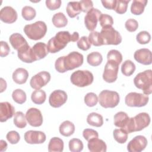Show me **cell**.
Segmentation results:
<instances>
[{
  "instance_id": "obj_1",
  "label": "cell",
  "mask_w": 152,
  "mask_h": 152,
  "mask_svg": "<svg viewBox=\"0 0 152 152\" xmlns=\"http://www.w3.org/2000/svg\"><path fill=\"white\" fill-rule=\"evenodd\" d=\"M71 42V34L68 31H61L52 37L48 42L49 52L55 53L63 49Z\"/></svg>"
},
{
  "instance_id": "obj_2",
  "label": "cell",
  "mask_w": 152,
  "mask_h": 152,
  "mask_svg": "<svg viewBox=\"0 0 152 152\" xmlns=\"http://www.w3.org/2000/svg\"><path fill=\"white\" fill-rule=\"evenodd\" d=\"M150 123V116L145 112L140 113L134 118H129L125 130L129 133L140 131L147 127Z\"/></svg>"
},
{
  "instance_id": "obj_3",
  "label": "cell",
  "mask_w": 152,
  "mask_h": 152,
  "mask_svg": "<svg viewBox=\"0 0 152 152\" xmlns=\"http://www.w3.org/2000/svg\"><path fill=\"white\" fill-rule=\"evenodd\" d=\"M135 87L143 91L144 94L148 95L152 93V71L147 69L140 72L134 79Z\"/></svg>"
},
{
  "instance_id": "obj_4",
  "label": "cell",
  "mask_w": 152,
  "mask_h": 152,
  "mask_svg": "<svg viewBox=\"0 0 152 152\" xmlns=\"http://www.w3.org/2000/svg\"><path fill=\"white\" fill-rule=\"evenodd\" d=\"M23 30L30 39L37 40L45 36L47 31V26L44 21H37L34 23L26 25Z\"/></svg>"
},
{
  "instance_id": "obj_5",
  "label": "cell",
  "mask_w": 152,
  "mask_h": 152,
  "mask_svg": "<svg viewBox=\"0 0 152 152\" xmlns=\"http://www.w3.org/2000/svg\"><path fill=\"white\" fill-rule=\"evenodd\" d=\"M100 37L102 45H118L122 42L120 33L112 26L103 27L100 32Z\"/></svg>"
},
{
  "instance_id": "obj_6",
  "label": "cell",
  "mask_w": 152,
  "mask_h": 152,
  "mask_svg": "<svg viewBox=\"0 0 152 152\" xmlns=\"http://www.w3.org/2000/svg\"><path fill=\"white\" fill-rule=\"evenodd\" d=\"M71 82L79 87H84L92 84L94 80L93 74L88 70H77L70 77Z\"/></svg>"
},
{
  "instance_id": "obj_7",
  "label": "cell",
  "mask_w": 152,
  "mask_h": 152,
  "mask_svg": "<svg viewBox=\"0 0 152 152\" xmlns=\"http://www.w3.org/2000/svg\"><path fill=\"white\" fill-rule=\"evenodd\" d=\"M98 100L103 107L113 108L119 104L120 97L116 91L104 90L100 93Z\"/></svg>"
},
{
  "instance_id": "obj_8",
  "label": "cell",
  "mask_w": 152,
  "mask_h": 152,
  "mask_svg": "<svg viewBox=\"0 0 152 152\" xmlns=\"http://www.w3.org/2000/svg\"><path fill=\"white\" fill-rule=\"evenodd\" d=\"M149 97L148 95L131 92L128 93L125 98V104L129 107H142L145 106L148 102Z\"/></svg>"
},
{
  "instance_id": "obj_9",
  "label": "cell",
  "mask_w": 152,
  "mask_h": 152,
  "mask_svg": "<svg viewBox=\"0 0 152 152\" xmlns=\"http://www.w3.org/2000/svg\"><path fill=\"white\" fill-rule=\"evenodd\" d=\"M83 55L78 52H70L67 56H64V65L66 71L72 70L80 67L83 64Z\"/></svg>"
},
{
  "instance_id": "obj_10",
  "label": "cell",
  "mask_w": 152,
  "mask_h": 152,
  "mask_svg": "<svg viewBox=\"0 0 152 152\" xmlns=\"http://www.w3.org/2000/svg\"><path fill=\"white\" fill-rule=\"evenodd\" d=\"M119 65V64L115 62L107 61L103 74V78L106 82L112 83L116 80L118 78Z\"/></svg>"
},
{
  "instance_id": "obj_11",
  "label": "cell",
  "mask_w": 152,
  "mask_h": 152,
  "mask_svg": "<svg viewBox=\"0 0 152 152\" xmlns=\"http://www.w3.org/2000/svg\"><path fill=\"white\" fill-rule=\"evenodd\" d=\"M50 80V74L48 71H41L31 77L30 85L35 90H39Z\"/></svg>"
},
{
  "instance_id": "obj_12",
  "label": "cell",
  "mask_w": 152,
  "mask_h": 152,
  "mask_svg": "<svg viewBox=\"0 0 152 152\" xmlns=\"http://www.w3.org/2000/svg\"><path fill=\"white\" fill-rule=\"evenodd\" d=\"M26 118L28 124L34 127L41 126L43 121L40 110L34 107L28 109L26 113Z\"/></svg>"
},
{
  "instance_id": "obj_13",
  "label": "cell",
  "mask_w": 152,
  "mask_h": 152,
  "mask_svg": "<svg viewBox=\"0 0 152 152\" xmlns=\"http://www.w3.org/2000/svg\"><path fill=\"white\" fill-rule=\"evenodd\" d=\"M101 14V11L94 8H93L87 13L84 17V24L88 30L93 31L96 28L99 17Z\"/></svg>"
},
{
  "instance_id": "obj_14",
  "label": "cell",
  "mask_w": 152,
  "mask_h": 152,
  "mask_svg": "<svg viewBox=\"0 0 152 152\" xmlns=\"http://www.w3.org/2000/svg\"><path fill=\"white\" fill-rule=\"evenodd\" d=\"M67 99L68 96L65 91L61 90H56L50 94L49 103L52 107L57 108L65 104Z\"/></svg>"
},
{
  "instance_id": "obj_15",
  "label": "cell",
  "mask_w": 152,
  "mask_h": 152,
  "mask_svg": "<svg viewBox=\"0 0 152 152\" xmlns=\"http://www.w3.org/2000/svg\"><path fill=\"white\" fill-rule=\"evenodd\" d=\"M147 140L143 135H137L133 138L127 145V150L129 152H141L147 145Z\"/></svg>"
},
{
  "instance_id": "obj_16",
  "label": "cell",
  "mask_w": 152,
  "mask_h": 152,
  "mask_svg": "<svg viewBox=\"0 0 152 152\" xmlns=\"http://www.w3.org/2000/svg\"><path fill=\"white\" fill-rule=\"evenodd\" d=\"M24 140L26 142L30 144H37L43 143L46 139L45 134L40 131L30 130L24 134Z\"/></svg>"
},
{
  "instance_id": "obj_17",
  "label": "cell",
  "mask_w": 152,
  "mask_h": 152,
  "mask_svg": "<svg viewBox=\"0 0 152 152\" xmlns=\"http://www.w3.org/2000/svg\"><path fill=\"white\" fill-rule=\"evenodd\" d=\"M134 58L136 61L143 65H150L152 62L151 52L147 48L137 50L134 54Z\"/></svg>"
},
{
  "instance_id": "obj_18",
  "label": "cell",
  "mask_w": 152,
  "mask_h": 152,
  "mask_svg": "<svg viewBox=\"0 0 152 152\" xmlns=\"http://www.w3.org/2000/svg\"><path fill=\"white\" fill-rule=\"evenodd\" d=\"M18 17L17 11L10 6H6L0 11V19L2 21L8 24L14 23Z\"/></svg>"
},
{
  "instance_id": "obj_19",
  "label": "cell",
  "mask_w": 152,
  "mask_h": 152,
  "mask_svg": "<svg viewBox=\"0 0 152 152\" xmlns=\"http://www.w3.org/2000/svg\"><path fill=\"white\" fill-rule=\"evenodd\" d=\"M15 115L14 107L8 102L0 103V121L4 122Z\"/></svg>"
},
{
  "instance_id": "obj_20",
  "label": "cell",
  "mask_w": 152,
  "mask_h": 152,
  "mask_svg": "<svg viewBox=\"0 0 152 152\" xmlns=\"http://www.w3.org/2000/svg\"><path fill=\"white\" fill-rule=\"evenodd\" d=\"M17 52L18 58L24 62L32 63L36 61L34 56L32 48L28 45L19 49Z\"/></svg>"
},
{
  "instance_id": "obj_21",
  "label": "cell",
  "mask_w": 152,
  "mask_h": 152,
  "mask_svg": "<svg viewBox=\"0 0 152 152\" xmlns=\"http://www.w3.org/2000/svg\"><path fill=\"white\" fill-rule=\"evenodd\" d=\"M88 148L91 152H106L107 145L104 141L95 138L88 141Z\"/></svg>"
},
{
  "instance_id": "obj_22",
  "label": "cell",
  "mask_w": 152,
  "mask_h": 152,
  "mask_svg": "<svg viewBox=\"0 0 152 152\" xmlns=\"http://www.w3.org/2000/svg\"><path fill=\"white\" fill-rule=\"evenodd\" d=\"M9 41L12 48L17 51L28 45L25 38L21 34L18 33L12 34L10 36Z\"/></svg>"
},
{
  "instance_id": "obj_23",
  "label": "cell",
  "mask_w": 152,
  "mask_h": 152,
  "mask_svg": "<svg viewBox=\"0 0 152 152\" xmlns=\"http://www.w3.org/2000/svg\"><path fill=\"white\" fill-rule=\"evenodd\" d=\"M32 50L36 61L45 58L49 53L48 46L43 42L36 43L32 47Z\"/></svg>"
},
{
  "instance_id": "obj_24",
  "label": "cell",
  "mask_w": 152,
  "mask_h": 152,
  "mask_svg": "<svg viewBox=\"0 0 152 152\" xmlns=\"http://www.w3.org/2000/svg\"><path fill=\"white\" fill-rule=\"evenodd\" d=\"M12 77L15 83L23 84L26 82L28 77V72L24 68H18L14 71Z\"/></svg>"
},
{
  "instance_id": "obj_25",
  "label": "cell",
  "mask_w": 152,
  "mask_h": 152,
  "mask_svg": "<svg viewBox=\"0 0 152 152\" xmlns=\"http://www.w3.org/2000/svg\"><path fill=\"white\" fill-rule=\"evenodd\" d=\"M129 119V117L126 113L124 112H119L114 115V124L116 126L125 129L128 123Z\"/></svg>"
},
{
  "instance_id": "obj_26",
  "label": "cell",
  "mask_w": 152,
  "mask_h": 152,
  "mask_svg": "<svg viewBox=\"0 0 152 152\" xmlns=\"http://www.w3.org/2000/svg\"><path fill=\"white\" fill-rule=\"evenodd\" d=\"M59 131L62 135L69 137L72 135L75 131V125L69 121H65L60 125Z\"/></svg>"
},
{
  "instance_id": "obj_27",
  "label": "cell",
  "mask_w": 152,
  "mask_h": 152,
  "mask_svg": "<svg viewBox=\"0 0 152 152\" xmlns=\"http://www.w3.org/2000/svg\"><path fill=\"white\" fill-rule=\"evenodd\" d=\"M64 141L59 137L52 138L48 144L49 152H62L64 150Z\"/></svg>"
},
{
  "instance_id": "obj_28",
  "label": "cell",
  "mask_w": 152,
  "mask_h": 152,
  "mask_svg": "<svg viewBox=\"0 0 152 152\" xmlns=\"http://www.w3.org/2000/svg\"><path fill=\"white\" fill-rule=\"evenodd\" d=\"M66 11L70 18H74L77 16L81 11L80 2H69L66 6Z\"/></svg>"
},
{
  "instance_id": "obj_29",
  "label": "cell",
  "mask_w": 152,
  "mask_h": 152,
  "mask_svg": "<svg viewBox=\"0 0 152 152\" xmlns=\"http://www.w3.org/2000/svg\"><path fill=\"white\" fill-rule=\"evenodd\" d=\"M146 0H134L131 5V12L134 15L142 14L147 4Z\"/></svg>"
},
{
  "instance_id": "obj_30",
  "label": "cell",
  "mask_w": 152,
  "mask_h": 152,
  "mask_svg": "<svg viewBox=\"0 0 152 152\" xmlns=\"http://www.w3.org/2000/svg\"><path fill=\"white\" fill-rule=\"evenodd\" d=\"M87 122L93 126L100 127L103 124V118L101 115L97 113L92 112L88 115L87 117Z\"/></svg>"
},
{
  "instance_id": "obj_31",
  "label": "cell",
  "mask_w": 152,
  "mask_h": 152,
  "mask_svg": "<svg viewBox=\"0 0 152 152\" xmlns=\"http://www.w3.org/2000/svg\"><path fill=\"white\" fill-rule=\"evenodd\" d=\"M52 21L56 27L61 28L67 25L68 19L62 12H58L53 15Z\"/></svg>"
},
{
  "instance_id": "obj_32",
  "label": "cell",
  "mask_w": 152,
  "mask_h": 152,
  "mask_svg": "<svg viewBox=\"0 0 152 152\" xmlns=\"http://www.w3.org/2000/svg\"><path fill=\"white\" fill-rule=\"evenodd\" d=\"M102 55L98 52H93L89 53L87 56V61L88 64L93 66L100 65L102 62Z\"/></svg>"
},
{
  "instance_id": "obj_33",
  "label": "cell",
  "mask_w": 152,
  "mask_h": 152,
  "mask_svg": "<svg viewBox=\"0 0 152 152\" xmlns=\"http://www.w3.org/2000/svg\"><path fill=\"white\" fill-rule=\"evenodd\" d=\"M46 99V94L45 91L39 89L34 90L31 95L32 102L37 104H43Z\"/></svg>"
},
{
  "instance_id": "obj_34",
  "label": "cell",
  "mask_w": 152,
  "mask_h": 152,
  "mask_svg": "<svg viewBox=\"0 0 152 152\" xmlns=\"http://www.w3.org/2000/svg\"><path fill=\"white\" fill-rule=\"evenodd\" d=\"M135 65L131 60H126L121 66L122 73L127 77L131 76L134 74L135 70Z\"/></svg>"
},
{
  "instance_id": "obj_35",
  "label": "cell",
  "mask_w": 152,
  "mask_h": 152,
  "mask_svg": "<svg viewBox=\"0 0 152 152\" xmlns=\"http://www.w3.org/2000/svg\"><path fill=\"white\" fill-rule=\"evenodd\" d=\"M114 139L119 144L125 143L128 139V132L124 129H115L113 132Z\"/></svg>"
},
{
  "instance_id": "obj_36",
  "label": "cell",
  "mask_w": 152,
  "mask_h": 152,
  "mask_svg": "<svg viewBox=\"0 0 152 152\" xmlns=\"http://www.w3.org/2000/svg\"><path fill=\"white\" fill-rule=\"evenodd\" d=\"M13 122L14 125L19 128H24L27 125L26 118L22 112H17L14 117Z\"/></svg>"
},
{
  "instance_id": "obj_37",
  "label": "cell",
  "mask_w": 152,
  "mask_h": 152,
  "mask_svg": "<svg viewBox=\"0 0 152 152\" xmlns=\"http://www.w3.org/2000/svg\"><path fill=\"white\" fill-rule=\"evenodd\" d=\"M21 15L24 20L30 21L36 17V11L34 8L30 6H25L22 8Z\"/></svg>"
},
{
  "instance_id": "obj_38",
  "label": "cell",
  "mask_w": 152,
  "mask_h": 152,
  "mask_svg": "<svg viewBox=\"0 0 152 152\" xmlns=\"http://www.w3.org/2000/svg\"><path fill=\"white\" fill-rule=\"evenodd\" d=\"M13 100L18 104H23L26 101L27 96L25 91L21 89H16L12 93Z\"/></svg>"
},
{
  "instance_id": "obj_39",
  "label": "cell",
  "mask_w": 152,
  "mask_h": 152,
  "mask_svg": "<svg viewBox=\"0 0 152 152\" xmlns=\"http://www.w3.org/2000/svg\"><path fill=\"white\" fill-rule=\"evenodd\" d=\"M69 150L72 152H80L83 150L84 145L83 142L78 138H72L68 144Z\"/></svg>"
},
{
  "instance_id": "obj_40",
  "label": "cell",
  "mask_w": 152,
  "mask_h": 152,
  "mask_svg": "<svg viewBox=\"0 0 152 152\" xmlns=\"http://www.w3.org/2000/svg\"><path fill=\"white\" fill-rule=\"evenodd\" d=\"M107 61L115 62L119 64L122 61V55L121 53L118 50L112 49L109 51L107 54Z\"/></svg>"
},
{
  "instance_id": "obj_41",
  "label": "cell",
  "mask_w": 152,
  "mask_h": 152,
  "mask_svg": "<svg viewBox=\"0 0 152 152\" xmlns=\"http://www.w3.org/2000/svg\"><path fill=\"white\" fill-rule=\"evenodd\" d=\"M98 100L97 95L93 92L88 93L84 96V103L88 107H93L96 106Z\"/></svg>"
},
{
  "instance_id": "obj_42",
  "label": "cell",
  "mask_w": 152,
  "mask_h": 152,
  "mask_svg": "<svg viewBox=\"0 0 152 152\" xmlns=\"http://www.w3.org/2000/svg\"><path fill=\"white\" fill-rule=\"evenodd\" d=\"M100 26L103 27L112 26L113 24V20L112 16L106 14H102L99 18Z\"/></svg>"
},
{
  "instance_id": "obj_43",
  "label": "cell",
  "mask_w": 152,
  "mask_h": 152,
  "mask_svg": "<svg viewBox=\"0 0 152 152\" xmlns=\"http://www.w3.org/2000/svg\"><path fill=\"white\" fill-rule=\"evenodd\" d=\"M136 40L140 44H147L151 40V35L147 31H141L137 34Z\"/></svg>"
},
{
  "instance_id": "obj_44",
  "label": "cell",
  "mask_w": 152,
  "mask_h": 152,
  "mask_svg": "<svg viewBox=\"0 0 152 152\" xmlns=\"http://www.w3.org/2000/svg\"><path fill=\"white\" fill-rule=\"evenodd\" d=\"M88 41L91 45H93L95 46H100L102 45L100 37V33L96 31H91L88 36Z\"/></svg>"
},
{
  "instance_id": "obj_45",
  "label": "cell",
  "mask_w": 152,
  "mask_h": 152,
  "mask_svg": "<svg viewBox=\"0 0 152 152\" xmlns=\"http://www.w3.org/2000/svg\"><path fill=\"white\" fill-rule=\"evenodd\" d=\"M130 0H117L116 5L115 7V11L119 14H122L126 12L128 4Z\"/></svg>"
},
{
  "instance_id": "obj_46",
  "label": "cell",
  "mask_w": 152,
  "mask_h": 152,
  "mask_svg": "<svg viewBox=\"0 0 152 152\" xmlns=\"http://www.w3.org/2000/svg\"><path fill=\"white\" fill-rule=\"evenodd\" d=\"M6 138L8 142L11 144H15L18 143L20 140L19 134L15 131H9L6 135Z\"/></svg>"
},
{
  "instance_id": "obj_47",
  "label": "cell",
  "mask_w": 152,
  "mask_h": 152,
  "mask_svg": "<svg viewBox=\"0 0 152 152\" xmlns=\"http://www.w3.org/2000/svg\"><path fill=\"white\" fill-rule=\"evenodd\" d=\"M77 46L80 49L83 50H87L91 48V44L88 41V37L82 36L77 42Z\"/></svg>"
},
{
  "instance_id": "obj_48",
  "label": "cell",
  "mask_w": 152,
  "mask_h": 152,
  "mask_svg": "<svg viewBox=\"0 0 152 152\" xmlns=\"http://www.w3.org/2000/svg\"><path fill=\"white\" fill-rule=\"evenodd\" d=\"M83 136L86 140L88 141L91 139L98 138L99 134L96 131H95L93 129L86 128V129H84L83 131Z\"/></svg>"
},
{
  "instance_id": "obj_49",
  "label": "cell",
  "mask_w": 152,
  "mask_h": 152,
  "mask_svg": "<svg viewBox=\"0 0 152 152\" xmlns=\"http://www.w3.org/2000/svg\"><path fill=\"white\" fill-rule=\"evenodd\" d=\"M125 27L128 31L134 32L137 30L138 27V23L135 19L130 18L126 21Z\"/></svg>"
},
{
  "instance_id": "obj_50",
  "label": "cell",
  "mask_w": 152,
  "mask_h": 152,
  "mask_svg": "<svg viewBox=\"0 0 152 152\" xmlns=\"http://www.w3.org/2000/svg\"><path fill=\"white\" fill-rule=\"evenodd\" d=\"M81 6V11L84 12H88L93 8V3L90 0H82L79 1Z\"/></svg>"
},
{
  "instance_id": "obj_51",
  "label": "cell",
  "mask_w": 152,
  "mask_h": 152,
  "mask_svg": "<svg viewBox=\"0 0 152 152\" xmlns=\"http://www.w3.org/2000/svg\"><path fill=\"white\" fill-rule=\"evenodd\" d=\"M45 2L47 8L50 10L53 11L60 8L62 2L61 0H46Z\"/></svg>"
},
{
  "instance_id": "obj_52",
  "label": "cell",
  "mask_w": 152,
  "mask_h": 152,
  "mask_svg": "<svg viewBox=\"0 0 152 152\" xmlns=\"http://www.w3.org/2000/svg\"><path fill=\"white\" fill-rule=\"evenodd\" d=\"M55 67L56 70L60 73H64L66 72L64 65V56L58 58L55 63Z\"/></svg>"
},
{
  "instance_id": "obj_53",
  "label": "cell",
  "mask_w": 152,
  "mask_h": 152,
  "mask_svg": "<svg viewBox=\"0 0 152 152\" xmlns=\"http://www.w3.org/2000/svg\"><path fill=\"white\" fill-rule=\"evenodd\" d=\"M1 48H0V55L1 57H5L7 56L10 51V48L8 44L4 41H1Z\"/></svg>"
},
{
  "instance_id": "obj_54",
  "label": "cell",
  "mask_w": 152,
  "mask_h": 152,
  "mask_svg": "<svg viewBox=\"0 0 152 152\" xmlns=\"http://www.w3.org/2000/svg\"><path fill=\"white\" fill-rule=\"evenodd\" d=\"M101 2L105 8L115 10L116 5V0H104L102 1Z\"/></svg>"
},
{
  "instance_id": "obj_55",
  "label": "cell",
  "mask_w": 152,
  "mask_h": 152,
  "mask_svg": "<svg viewBox=\"0 0 152 152\" xmlns=\"http://www.w3.org/2000/svg\"><path fill=\"white\" fill-rule=\"evenodd\" d=\"M79 39V34L77 31H74L71 35V41L75 42L77 41Z\"/></svg>"
},
{
  "instance_id": "obj_56",
  "label": "cell",
  "mask_w": 152,
  "mask_h": 152,
  "mask_svg": "<svg viewBox=\"0 0 152 152\" xmlns=\"http://www.w3.org/2000/svg\"><path fill=\"white\" fill-rule=\"evenodd\" d=\"M1 93H2L7 88V83L2 78H1Z\"/></svg>"
},
{
  "instance_id": "obj_57",
  "label": "cell",
  "mask_w": 152,
  "mask_h": 152,
  "mask_svg": "<svg viewBox=\"0 0 152 152\" xmlns=\"http://www.w3.org/2000/svg\"><path fill=\"white\" fill-rule=\"evenodd\" d=\"M0 142H1V151H5L7 150V142L5 141L2 140H1Z\"/></svg>"
}]
</instances>
